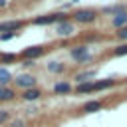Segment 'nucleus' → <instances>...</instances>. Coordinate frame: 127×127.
Listing matches in <instances>:
<instances>
[{
    "label": "nucleus",
    "mask_w": 127,
    "mask_h": 127,
    "mask_svg": "<svg viewBox=\"0 0 127 127\" xmlns=\"http://www.w3.org/2000/svg\"><path fill=\"white\" fill-rule=\"evenodd\" d=\"M54 93L56 95H67V93H71V83L69 81H58L54 85Z\"/></svg>",
    "instance_id": "obj_12"
},
{
    "label": "nucleus",
    "mask_w": 127,
    "mask_h": 127,
    "mask_svg": "<svg viewBox=\"0 0 127 127\" xmlns=\"http://www.w3.org/2000/svg\"><path fill=\"white\" fill-rule=\"evenodd\" d=\"M65 20H69L65 12H54V14L36 16L32 20V24H36V26H50V24H60V22H65Z\"/></svg>",
    "instance_id": "obj_1"
},
{
    "label": "nucleus",
    "mask_w": 127,
    "mask_h": 127,
    "mask_svg": "<svg viewBox=\"0 0 127 127\" xmlns=\"http://www.w3.org/2000/svg\"><path fill=\"white\" fill-rule=\"evenodd\" d=\"M8 127H26V121L24 119H12L8 123Z\"/></svg>",
    "instance_id": "obj_21"
},
{
    "label": "nucleus",
    "mask_w": 127,
    "mask_h": 127,
    "mask_svg": "<svg viewBox=\"0 0 127 127\" xmlns=\"http://www.w3.org/2000/svg\"><path fill=\"white\" fill-rule=\"evenodd\" d=\"M69 56H71V60H75L77 64H85V62H89L91 60V56H89V52H87V46H73L71 50H69Z\"/></svg>",
    "instance_id": "obj_4"
},
{
    "label": "nucleus",
    "mask_w": 127,
    "mask_h": 127,
    "mask_svg": "<svg viewBox=\"0 0 127 127\" xmlns=\"http://www.w3.org/2000/svg\"><path fill=\"white\" fill-rule=\"evenodd\" d=\"M101 109H103V103L97 101V99H91V101L83 103V107H81L83 113H95V111H101Z\"/></svg>",
    "instance_id": "obj_11"
},
{
    "label": "nucleus",
    "mask_w": 127,
    "mask_h": 127,
    "mask_svg": "<svg viewBox=\"0 0 127 127\" xmlns=\"http://www.w3.org/2000/svg\"><path fill=\"white\" fill-rule=\"evenodd\" d=\"M16 54H0V62L2 64H12V62H16Z\"/></svg>",
    "instance_id": "obj_19"
},
{
    "label": "nucleus",
    "mask_w": 127,
    "mask_h": 127,
    "mask_svg": "<svg viewBox=\"0 0 127 127\" xmlns=\"http://www.w3.org/2000/svg\"><path fill=\"white\" fill-rule=\"evenodd\" d=\"M14 85L20 87L22 91L24 89H32V87H36V77L32 73H18L14 77Z\"/></svg>",
    "instance_id": "obj_3"
},
{
    "label": "nucleus",
    "mask_w": 127,
    "mask_h": 127,
    "mask_svg": "<svg viewBox=\"0 0 127 127\" xmlns=\"http://www.w3.org/2000/svg\"><path fill=\"white\" fill-rule=\"evenodd\" d=\"M97 10H93V8H79V10H75L73 14H71V18H73V22H77V24H93L95 20H97Z\"/></svg>",
    "instance_id": "obj_2"
},
{
    "label": "nucleus",
    "mask_w": 127,
    "mask_h": 127,
    "mask_svg": "<svg viewBox=\"0 0 127 127\" xmlns=\"http://www.w3.org/2000/svg\"><path fill=\"white\" fill-rule=\"evenodd\" d=\"M71 2H77V0H71Z\"/></svg>",
    "instance_id": "obj_26"
},
{
    "label": "nucleus",
    "mask_w": 127,
    "mask_h": 127,
    "mask_svg": "<svg viewBox=\"0 0 127 127\" xmlns=\"http://www.w3.org/2000/svg\"><path fill=\"white\" fill-rule=\"evenodd\" d=\"M10 81H14V75L8 71V67H0V85H8Z\"/></svg>",
    "instance_id": "obj_17"
},
{
    "label": "nucleus",
    "mask_w": 127,
    "mask_h": 127,
    "mask_svg": "<svg viewBox=\"0 0 127 127\" xmlns=\"http://www.w3.org/2000/svg\"><path fill=\"white\" fill-rule=\"evenodd\" d=\"M123 12H127V4H115V6H105V8L101 10V14H105V16H117V14H123Z\"/></svg>",
    "instance_id": "obj_9"
},
{
    "label": "nucleus",
    "mask_w": 127,
    "mask_h": 127,
    "mask_svg": "<svg viewBox=\"0 0 127 127\" xmlns=\"http://www.w3.org/2000/svg\"><path fill=\"white\" fill-rule=\"evenodd\" d=\"M117 38H119V40H123V42L127 44V26H125V28H121V30H117Z\"/></svg>",
    "instance_id": "obj_24"
},
{
    "label": "nucleus",
    "mask_w": 127,
    "mask_h": 127,
    "mask_svg": "<svg viewBox=\"0 0 127 127\" xmlns=\"http://www.w3.org/2000/svg\"><path fill=\"white\" fill-rule=\"evenodd\" d=\"M113 85H115V79L113 77H105V79L95 81V91H101V89H107V87H113Z\"/></svg>",
    "instance_id": "obj_16"
},
{
    "label": "nucleus",
    "mask_w": 127,
    "mask_h": 127,
    "mask_svg": "<svg viewBox=\"0 0 127 127\" xmlns=\"http://www.w3.org/2000/svg\"><path fill=\"white\" fill-rule=\"evenodd\" d=\"M6 4H8V2H6V0H0V8H4V6H6Z\"/></svg>",
    "instance_id": "obj_25"
},
{
    "label": "nucleus",
    "mask_w": 127,
    "mask_h": 127,
    "mask_svg": "<svg viewBox=\"0 0 127 127\" xmlns=\"http://www.w3.org/2000/svg\"><path fill=\"white\" fill-rule=\"evenodd\" d=\"M14 97H16V91H14L10 85H0V103L12 101Z\"/></svg>",
    "instance_id": "obj_10"
},
{
    "label": "nucleus",
    "mask_w": 127,
    "mask_h": 127,
    "mask_svg": "<svg viewBox=\"0 0 127 127\" xmlns=\"http://www.w3.org/2000/svg\"><path fill=\"white\" fill-rule=\"evenodd\" d=\"M95 69H87V71H81V73H77L75 75V81L77 83H83V81H91V77H95Z\"/></svg>",
    "instance_id": "obj_15"
},
{
    "label": "nucleus",
    "mask_w": 127,
    "mask_h": 127,
    "mask_svg": "<svg viewBox=\"0 0 127 127\" xmlns=\"http://www.w3.org/2000/svg\"><path fill=\"white\" fill-rule=\"evenodd\" d=\"M8 119H10V111H6V109H0V125H4Z\"/></svg>",
    "instance_id": "obj_22"
},
{
    "label": "nucleus",
    "mask_w": 127,
    "mask_h": 127,
    "mask_svg": "<svg viewBox=\"0 0 127 127\" xmlns=\"http://www.w3.org/2000/svg\"><path fill=\"white\" fill-rule=\"evenodd\" d=\"M44 54H46V48H44V46H30V48H24V50L20 52V58L34 62L36 58H42Z\"/></svg>",
    "instance_id": "obj_5"
},
{
    "label": "nucleus",
    "mask_w": 127,
    "mask_h": 127,
    "mask_svg": "<svg viewBox=\"0 0 127 127\" xmlns=\"http://www.w3.org/2000/svg\"><path fill=\"white\" fill-rule=\"evenodd\" d=\"M91 91H95V81H83V83H77V87H75V93H79V95L91 93Z\"/></svg>",
    "instance_id": "obj_14"
},
{
    "label": "nucleus",
    "mask_w": 127,
    "mask_h": 127,
    "mask_svg": "<svg viewBox=\"0 0 127 127\" xmlns=\"http://www.w3.org/2000/svg\"><path fill=\"white\" fill-rule=\"evenodd\" d=\"M64 69H65V65L62 62H50L48 64V71H52V73H62Z\"/></svg>",
    "instance_id": "obj_18"
},
{
    "label": "nucleus",
    "mask_w": 127,
    "mask_h": 127,
    "mask_svg": "<svg viewBox=\"0 0 127 127\" xmlns=\"http://www.w3.org/2000/svg\"><path fill=\"white\" fill-rule=\"evenodd\" d=\"M18 34L16 32H6V34H0V40L2 42H8V40H12V38H16Z\"/></svg>",
    "instance_id": "obj_23"
},
{
    "label": "nucleus",
    "mask_w": 127,
    "mask_h": 127,
    "mask_svg": "<svg viewBox=\"0 0 127 127\" xmlns=\"http://www.w3.org/2000/svg\"><path fill=\"white\" fill-rule=\"evenodd\" d=\"M73 32H75V26L71 20L56 24V36H60V38H69V36H73Z\"/></svg>",
    "instance_id": "obj_6"
},
{
    "label": "nucleus",
    "mask_w": 127,
    "mask_h": 127,
    "mask_svg": "<svg viewBox=\"0 0 127 127\" xmlns=\"http://www.w3.org/2000/svg\"><path fill=\"white\" fill-rule=\"evenodd\" d=\"M111 26H113L115 30H121V28H125V26H127V12L113 16V18H111Z\"/></svg>",
    "instance_id": "obj_13"
},
{
    "label": "nucleus",
    "mask_w": 127,
    "mask_h": 127,
    "mask_svg": "<svg viewBox=\"0 0 127 127\" xmlns=\"http://www.w3.org/2000/svg\"><path fill=\"white\" fill-rule=\"evenodd\" d=\"M20 97H22L24 101H38V99L42 97V89H38V87H32V89H24Z\"/></svg>",
    "instance_id": "obj_8"
},
{
    "label": "nucleus",
    "mask_w": 127,
    "mask_h": 127,
    "mask_svg": "<svg viewBox=\"0 0 127 127\" xmlns=\"http://www.w3.org/2000/svg\"><path fill=\"white\" fill-rule=\"evenodd\" d=\"M24 28V20H6V22H0V34H6V32H16Z\"/></svg>",
    "instance_id": "obj_7"
},
{
    "label": "nucleus",
    "mask_w": 127,
    "mask_h": 127,
    "mask_svg": "<svg viewBox=\"0 0 127 127\" xmlns=\"http://www.w3.org/2000/svg\"><path fill=\"white\" fill-rule=\"evenodd\" d=\"M113 56H127V44H121L113 50Z\"/></svg>",
    "instance_id": "obj_20"
}]
</instances>
